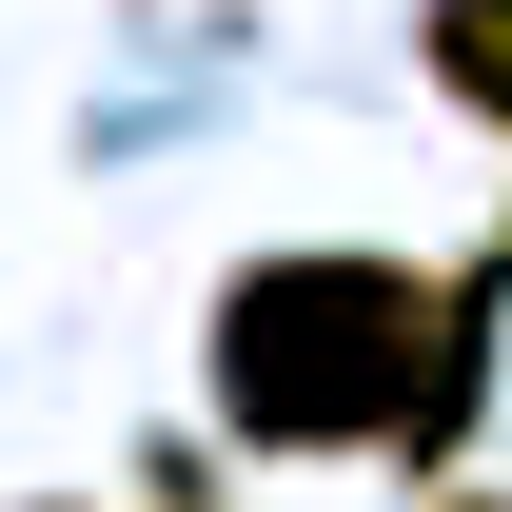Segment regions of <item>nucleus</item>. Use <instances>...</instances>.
<instances>
[{
  "instance_id": "f257e3e1",
  "label": "nucleus",
  "mask_w": 512,
  "mask_h": 512,
  "mask_svg": "<svg viewBox=\"0 0 512 512\" xmlns=\"http://www.w3.org/2000/svg\"><path fill=\"white\" fill-rule=\"evenodd\" d=\"M493 394V296L394 256H256L217 296V414L276 453H414L434 473Z\"/></svg>"
},
{
  "instance_id": "f03ea898",
  "label": "nucleus",
  "mask_w": 512,
  "mask_h": 512,
  "mask_svg": "<svg viewBox=\"0 0 512 512\" xmlns=\"http://www.w3.org/2000/svg\"><path fill=\"white\" fill-rule=\"evenodd\" d=\"M434 99L512 138V0H434Z\"/></svg>"
}]
</instances>
